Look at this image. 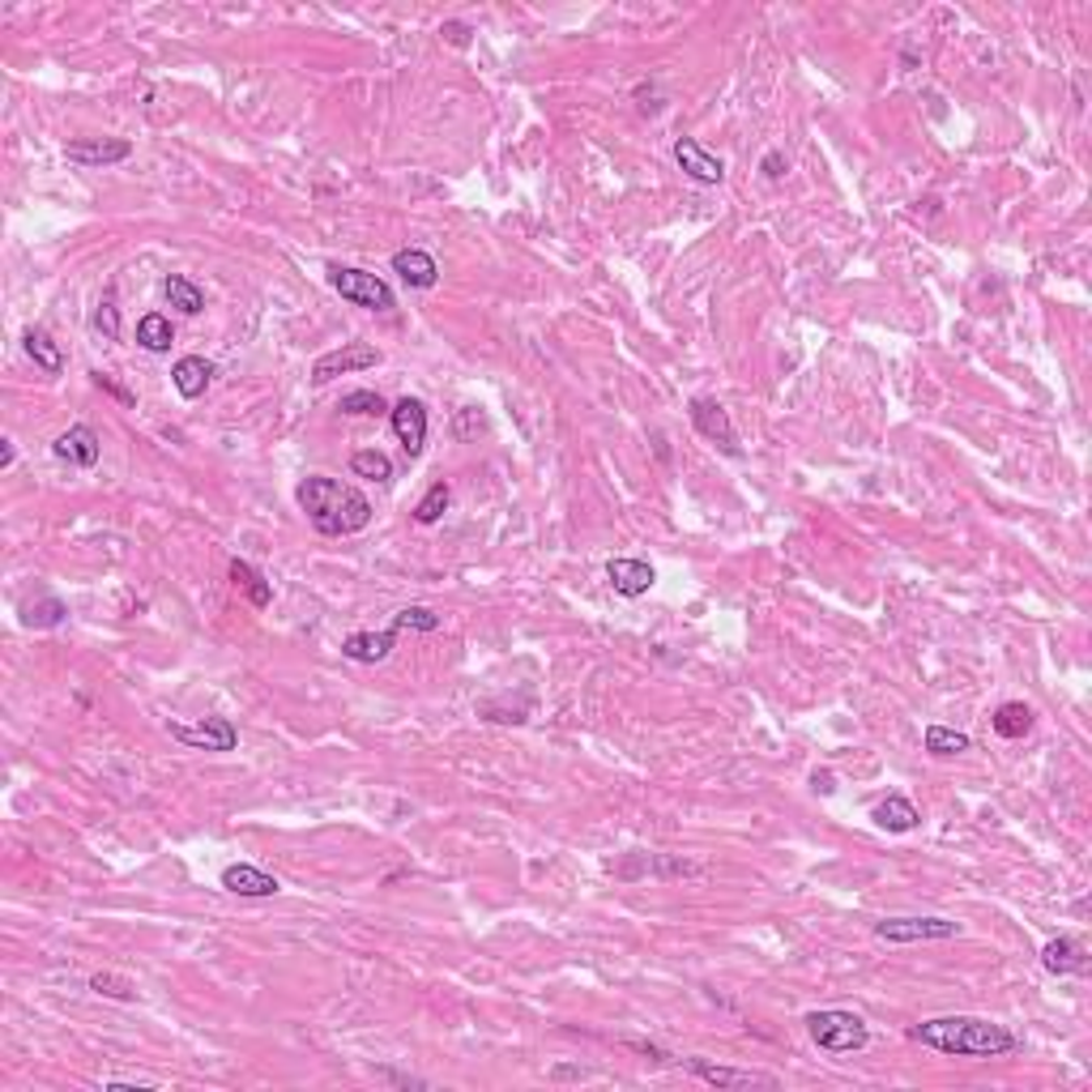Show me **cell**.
I'll return each instance as SVG.
<instances>
[{"instance_id": "obj_1", "label": "cell", "mask_w": 1092, "mask_h": 1092, "mask_svg": "<svg viewBox=\"0 0 1092 1092\" xmlns=\"http://www.w3.org/2000/svg\"><path fill=\"white\" fill-rule=\"evenodd\" d=\"M909 1037L926 1050L956 1054V1059H999L1020 1050V1037L995 1020L981 1016H934L909 1028Z\"/></svg>"}, {"instance_id": "obj_2", "label": "cell", "mask_w": 1092, "mask_h": 1092, "mask_svg": "<svg viewBox=\"0 0 1092 1092\" xmlns=\"http://www.w3.org/2000/svg\"><path fill=\"white\" fill-rule=\"evenodd\" d=\"M299 508L307 512V521L317 534L325 538H346V534H358L372 526V499L363 495L358 487L350 483H338V479H325V474H307L295 491Z\"/></svg>"}, {"instance_id": "obj_3", "label": "cell", "mask_w": 1092, "mask_h": 1092, "mask_svg": "<svg viewBox=\"0 0 1092 1092\" xmlns=\"http://www.w3.org/2000/svg\"><path fill=\"white\" fill-rule=\"evenodd\" d=\"M803 1024H807V1037L823 1054H854V1050H866V1042H870L866 1020L854 1016V1012H841V1007L811 1012Z\"/></svg>"}, {"instance_id": "obj_4", "label": "cell", "mask_w": 1092, "mask_h": 1092, "mask_svg": "<svg viewBox=\"0 0 1092 1092\" xmlns=\"http://www.w3.org/2000/svg\"><path fill=\"white\" fill-rule=\"evenodd\" d=\"M329 286H333V291H338L346 303H354V307H372V311H389V307H397V299H393V286H389L385 278L368 274V270L329 265Z\"/></svg>"}, {"instance_id": "obj_5", "label": "cell", "mask_w": 1092, "mask_h": 1092, "mask_svg": "<svg viewBox=\"0 0 1092 1092\" xmlns=\"http://www.w3.org/2000/svg\"><path fill=\"white\" fill-rule=\"evenodd\" d=\"M960 926L948 917H888L875 926L879 944H939V939H956Z\"/></svg>"}, {"instance_id": "obj_6", "label": "cell", "mask_w": 1092, "mask_h": 1092, "mask_svg": "<svg viewBox=\"0 0 1092 1092\" xmlns=\"http://www.w3.org/2000/svg\"><path fill=\"white\" fill-rule=\"evenodd\" d=\"M167 735L192 751H235V743H239V730L231 725V717H201L196 725L167 721Z\"/></svg>"}, {"instance_id": "obj_7", "label": "cell", "mask_w": 1092, "mask_h": 1092, "mask_svg": "<svg viewBox=\"0 0 1092 1092\" xmlns=\"http://www.w3.org/2000/svg\"><path fill=\"white\" fill-rule=\"evenodd\" d=\"M688 414H692V427H696V432H700L708 444H717L725 457H743L739 432H735L730 414H725V405H721V401H713V397H692Z\"/></svg>"}, {"instance_id": "obj_8", "label": "cell", "mask_w": 1092, "mask_h": 1092, "mask_svg": "<svg viewBox=\"0 0 1092 1092\" xmlns=\"http://www.w3.org/2000/svg\"><path fill=\"white\" fill-rule=\"evenodd\" d=\"M376 363H380L376 346L346 342L342 350H329V354H321L317 363H311V385H329V380H338L346 372H368V368H376Z\"/></svg>"}, {"instance_id": "obj_9", "label": "cell", "mask_w": 1092, "mask_h": 1092, "mask_svg": "<svg viewBox=\"0 0 1092 1092\" xmlns=\"http://www.w3.org/2000/svg\"><path fill=\"white\" fill-rule=\"evenodd\" d=\"M65 159L77 167H116L124 159H133V141L124 137H86V141H69Z\"/></svg>"}, {"instance_id": "obj_10", "label": "cell", "mask_w": 1092, "mask_h": 1092, "mask_svg": "<svg viewBox=\"0 0 1092 1092\" xmlns=\"http://www.w3.org/2000/svg\"><path fill=\"white\" fill-rule=\"evenodd\" d=\"M389 419H393V432H397L405 457L414 461V457L427 448V405H423L419 397H401V401L389 410Z\"/></svg>"}, {"instance_id": "obj_11", "label": "cell", "mask_w": 1092, "mask_h": 1092, "mask_svg": "<svg viewBox=\"0 0 1092 1092\" xmlns=\"http://www.w3.org/2000/svg\"><path fill=\"white\" fill-rule=\"evenodd\" d=\"M223 888H227L231 897H252V901H261V897H278V892H282V883H278L270 870L252 866V862H231V866L223 870Z\"/></svg>"}, {"instance_id": "obj_12", "label": "cell", "mask_w": 1092, "mask_h": 1092, "mask_svg": "<svg viewBox=\"0 0 1092 1092\" xmlns=\"http://www.w3.org/2000/svg\"><path fill=\"white\" fill-rule=\"evenodd\" d=\"M674 163H679L696 184H721L725 180V163L717 154H708L696 137H679L674 141Z\"/></svg>"}, {"instance_id": "obj_13", "label": "cell", "mask_w": 1092, "mask_h": 1092, "mask_svg": "<svg viewBox=\"0 0 1092 1092\" xmlns=\"http://www.w3.org/2000/svg\"><path fill=\"white\" fill-rule=\"evenodd\" d=\"M606 577H610V589L619 598H645L653 585H657V572L653 563L645 559H610L606 563Z\"/></svg>"}, {"instance_id": "obj_14", "label": "cell", "mask_w": 1092, "mask_h": 1092, "mask_svg": "<svg viewBox=\"0 0 1092 1092\" xmlns=\"http://www.w3.org/2000/svg\"><path fill=\"white\" fill-rule=\"evenodd\" d=\"M397 632H401L397 619L389 623L385 632H354V636L342 641V657H350V661H358V666H376V661H385V657L393 653Z\"/></svg>"}, {"instance_id": "obj_15", "label": "cell", "mask_w": 1092, "mask_h": 1092, "mask_svg": "<svg viewBox=\"0 0 1092 1092\" xmlns=\"http://www.w3.org/2000/svg\"><path fill=\"white\" fill-rule=\"evenodd\" d=\"M51 452H56L61 461H69V465H82V470H94V465H98V457H102V444H98L94 427H86V423H73L69 432H61V436H56V444H51Z\"/></svg>"}, {"instance_id": "obj_16", "label": "cell", "mask_w": 1092, "mask_h": 1092, "mask_svg": "<svg viewBox=\"0 0 1092 1092\" xmlns=\"http://www.w3.org/2000/svg\"><path fill=\"white\" fill-rule=\"evenodd\" d=\"M692 1075H700L704 1084L713 1088H751V1084H764V1088H776L772 1075L764 1071H739V1067H721V1063H708V1059H679Z\"/></svg>"}, {"instance_id": "obj_17", "label": "cell", "mask_w": 1092, "mask_h": 1092, "mask_svg": "<svg viewBox=\"0 0 1092 1092\" xmlns=\"http://www.w3.org/2000/svg\"><path fill=\"white\" fill-rule=\"evenodd\" d=\"M393 274H397L405 286H414V291H432V286L440 282L436 256L423 252V248H401V252H393Z\"/></svg>"}, {"instance_id": "obj_18", "label": "cell", "mask_w": 1092, "mask_h": 1092, "mask_svg": "<svg viewBox=\"0 0 1092 1092\" xmlns=\"http://www.w3.org/2000/svg\"><path fill=\"white\" fill-rule=\"evenodd\" d=\"M210 380H214V363H210V358H201V354H184V358H176L171 385H176L180 397L196 401L205 389H210Z\"/></svg>"}, {"instance_id": "obj_19", "label": "cell", "mask_w": 1092, "mask_h": 1092, "mask_svg": "<svg viewBox=\"0 0 1092 1092\" xmlns=\"http://www.w3.org/2000/svg\"><path fill=\"white\" fill-rule=\"evenodd\" d=\"M1042 969L1054 973V977H1067V973H1084L1088 969V956H1084V944L1071 939V934H1059L1042 948Z\"/></svg>"}, {"instance_id": "obj_20", "label": "cell", "mask_w": 1092, "mask_h": 1092, "mask_svg": "<svg viewBox=\"0 0 1092 1092\" xmlns=\"http://www.w3.org/2000/svg\"><path fill=\"white\" fill-rule=\"evenodd\" d=\"M870 819L879 823V828H888V832H913L917 823H922V811L905 798V794H888L875 811H870Z\"/></svg>"}, {"instance_id": "obj_21", "label": "cell", "mask_w": 1092, "mask_h": 1092, "mask_svg": "<svg viewBox=\"0 0 1092 1092\" xmlns=\"http://www.w3.org/2000/svg\"><path fill=\"white\" fill-rule=\"evenodd\" d=\"M22 346H26V354L34 358V368H39V372H47V376H61V372H65V354H61L56 342H51L47 329H26Z\"/></svg>"}, {"instance_id": "obj_22", "label": "cell", "mask_w": 1092, "mask_h": 1092, "mask_svg": "<svg viewBox=\"0 0 1092 1092\" xmlns=\"http://www.w3.org/2000/svg\"><path fill=\"white\" fill-rule=\"evenodd\" d=\"M231 581L248 594V602L256 606V610H265L270 602H274V585L261 577V572H256L248 559H231Z\"/></svg>"}, {"instance_id": "obj_23", "label": "cell", "mask_w": 1092, "mask_h": 1092, "mask_svg": "<svg viewBox=\"0 0 1092 1092\" xmlns=\"http://www.w3.org/2000/svg\"><path fill=\"white\" fill-rule=\"evenodd\" d=\"M171 342H176V329H171V321L163 317V311H149V317L137 321V346L141 350L163 354V350H171Z\"/></svg>"}, {"instance_id": "obj_24", "label": "cell", "mask_w": 1092, "mask_h": 1092, "mask_svg": "<svg viewBox=\"0 0 1092 1092\" xmlns=\"http://www.w3.org/2000/svg\"><path fill=\"white\" fill-rule=\"evenodd\" d=\"M991 725H995V735H999V739H1024V735L1032 730V708L1020 704V700H1007V704L995 708Z\"/></svg>"}, {"instance_id": "obj_25", "label": "cell", "mask_w": 1092, "mask_h": 1092, "mask_svg": "<svg viewBox=\"0 0 1092 1092\" xmlns=\"http://www.w3.org/2000/svg\"><path fill=\"white\" fill-rule=\"evenodd\" d=\"M163 295L171 299L176 311H184V317H196V311H205V291H201L192 278H184V274H171V278L163 282Z\"/></svg>"}, {"instance_id": "obj_26", "label": "cell", "mask_w": 1092, "mask_h": 1092, "mask_svg": "<svg viewBox=\"0 0 1092 1092\" xmlns=\"http://www.w3.org/2000/svg\"><path fill=\"white\" fill-rule=\"evenodd\" d=\"M922 743H926V751H930V756H939V760L969 751V735H965V730H952V725H926Z\"/></svg>"}, {"instance_id": "obj_27", "label": "cell", "mask_w": 1092, "mask_h": 1092, "mask_svg": "<svg viewBox=\"0 0 1092 1092\" xmlns=\"http://www.w3.org/2000/svg\"><path fill=\"white\" fill-rule=\"evenodd\" d=\"M448 504H452V487L440 479V483L427 487V495H423L419 504H414V521H419V526H436L440 516L448 512Z\"/></svg>"}, {"instance_id": "obj_28", "label": "cell", "mask_w": 1092, "mask_h": 1092, "mask_svg": "<svg viewBox=\"0 0 1092 1092\" xmlns=\"http://www.w3.org/2000/svg\"><path fill=\"white\" fill-rule=\"evenodd\" d=\"M350 470H354L358 479L389 483V479H393V461H389V452H380V448H363V452L350 457Z\"/></svg>"}, {"instance_id": "obj_29", "label": "cell", "mask_w": 1092, "mask_h": 1092, "mask_svg": "<svg viewBox=\"0 0 1092 1092\" xmlns=\"http://www.w3.org/2000/svg\"><path fill=\"white\" fill-rule=\"evenodd\" d=\"M65 614H69V606L61 598H51V594L43 602H34V606H22L26 628H56V623H65Z\"/></svg>"}, {"instance_id": "obj_30", "label": "cell", "mask_w": 1092, "mask_h": 1092, "mask_svg": "<svg viewBox=\"0 0 1092 1092\" xmlns=\"http://www.w3.org/2000/svg\"><path fill=\"white\" fill-rule=\"evenodd\" d=\"M90 991L102 995V999L133 1003V999H137V981H129V977H120V973H94V977H90Z\"/></svg>"}, {"instance_id": "obj_31", "label": "cell", "mask_w": 1092, "mask_h": 1092, "mask_svg": "<svg viewBox=\"0 0 1092 1092\" xmlns=\"http://www.w3.org/2000/svg\"><path fill=\"white\" fill-rule=\"evenodd\" d=\"M94 329L108 338V342H116L120 338V307H116V286H108L102 291V299H98V307H94Z\"/></svg>"}, {"instance_id": "obj_32", "label": "cell", "mask_w": 1092, "mask_h": 1092, "mask_svg": "<svg viewBox=\"0 0 1092 1092\" xmlns=\"http://www.w3.org/2000/svg\"><path fill=\"white\" fill-rule=\"evenodd\" d=\"M491 423H487V414L479 410V405H461L457 414H452V436L461 440V444H470V440H479L483 432H487Z\"/></svg>"}, {"instance_id": "obj_33", "label": "cell", "mask_w": 1092, "mask_h": 1092, "mask_svg": "<svg viewBox=\"0 0 1092 1092\" xmlns=\"http://www.w3.org/2000/svg\"><path fill=\"white\" fill-rule=\"evenodd\" d=\"M338 410H342V414H389V405H385V397H380L376 389H354V393H346V397L338 401Z\"/></svg>"}, {"instance_id": "obj_34", "label": "cell", "mask_w": 1092, "mask_h": 1092, "mask_svg": "<svg viewBox=\"0 0 1092 1092\" xmlns=\"http://www.w3.org/2000/svg\"><path fill=\"white\" fill-rule=\"evenodd\" d=\"M760 171H764L768 180H786V171H790L786 154H782V149H768V154H764V163H760Z\"/></svg>"}, {"instance_id": "obj_35", "label": "cell", "mask_w": 1092, "mask_h": 1092, "mask_svg": "<svg viewBox=\"0 0 1092 1092\" xmlns=\"http://www.w3.org/2000/svg\"><path fill=\"white\" fill-rule=\"evenodd\" d=\"M628 1050H636V1054H645L649 1063H674V1054H666L661 1046H653V1042H636V1037H628V1042H623Z\"/></svg>"}, {"instance_id": "obj_36", "label": "cell", "mask_w": 1092, "mask_h": 1092, "mask_svg": "<svg viewBox=\"0 0 1092 1092\" xmlns=\"http://www.w3.org/2000/svg\"><path fill=\"white\" fill-rule=\"evenodd\" d=\"M440 34H444L448 43H457V47H465V43H470V26H465V22H444V26H440Z\"/></svg>"}, {"instance_id": "obj_37", "label": "cell", "mask_w": 1092, "mask_h": 1092, "mask_svg": "<svg viewBox=\"0 0 1092 1092\" xmlns=\"http://www.w3.org/2000/svg\"><path fill=\"white\" fill-rule=\"evenodd\" d=\"M94 385H98V389H108V393H116V397H120V401H124V405H129V401H133V397H129V393H124V389H120V385H112V376H102V372H94Z\"/></svg>"}, {"instance_id": "obj_38", "label": "cell", "mask_w": 1092, "mask_h": 1092, "mask_svg": "<svg viewBox=\"0 0 1092 1092\" xmlns=\"http://www.w3.org/2000/svg\"><path fill=\"white\" fill-rule=\"evenodd\" d=\"M385 1079H393V1084H401V1088H427V1079H414V1075H401V1071H380Z\"/></svg>"}, {"instance_id": "obj_39", "label": "cell", "mask_w": 1092, "mask_h": 1092, "mask_svg": "<svg viewBox=\"0 0 1092 1092\" xmlns=\"http://www.w3.org/2000/svg\"><path fill=\"white\" fill-rule=\"evenodd\" d=\"M811 782H815V790H819V794H832V790H837V786H832V772H815Z\"/></svg>"}, {"instance_id": "obj_40", "label": "cell", "mask_w": 1092, "mask_h": 1092, "mask_svg": "<svg viewBox=\"0 0 1092 1092\" xmlns=\"http://www.w3.org/2000/svg\"><path fill=\"white\" fill-rule=\"evenodd\" d=\"M555 1079H585V1071H577V1067H555Z\"/></svg>"}]
</instances>
